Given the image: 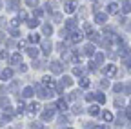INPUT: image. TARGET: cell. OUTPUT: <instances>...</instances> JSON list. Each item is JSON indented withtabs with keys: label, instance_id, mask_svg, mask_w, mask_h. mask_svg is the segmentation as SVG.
I'll return each instance as SVG.
<instances>
[{
	"label": "cell",
	"instance_id": "d590c367",
	"mask_svg": "<svg viewBox=\"0 0 131 129\" xmlns=\"http://www.w3.org/2000/svg\"><path fill=\"white\" fill-rule=\"evenodd\" d=\"M100 87H102V89L109 87V82H107V80H102V82H100Z\"/></svg>",
	"mask_w": 131,
	"mask_h": 129
},
{
	"label": "cell",
	"instance_id": "c3c4849f",
	"mask_svg": "<svg viewBox=\"0 0 131 129\" xmlns=\"http://www.w3.org/2000/svg\"><path fill=\"white\" fill-rule=\"evenodd\" d=\"M84 31H88V33H91V26H89V24H86V26H84Z\"/></svg>",
	"mask_w": 131,
	"mask_h": 129
},
{
	"label": "cell",
	"instance_id": "5bb4252c",
	"mask_svg": "<svg viewBox=\"0 0 131 129\" xmlns=\"http://www.w3.org/2000/svg\"><path fill=\"white\" fill-rule=\"evenodd\" d=\"M0 76H2V80H9V78L13 76V71H11V69H4Z\"/></svg>",
	"mask_w": 131,
	"mask_h": 129
},
{
	"label": "cell",
	"instance_id": "db71d44e",
	"mask_svg": "<svg viewBox=\"0 0 131 129\" xmlns=\"http://www.w3.org/2000/svg\"><path fill=\"white\" fill-rule=\"evenodd\" d=\"M0 6H2V4H0Z\"/></svg>",
	"mask_w": 131,
	"mask_h": 129
},
{
	"label": "cell",
	"instance_id": "8fae6325",
	"mask_svg": "<svg viewBox=\"0 0 131 129\" xmlns=\"http://www.w3.org/2000/svg\"><path fill=\"white\" fill-rule=\"evenodd\" d=\"M88 113H89L91 116H98V115H100V107H98V105H91L88 109Z\"/></svg>",
	"mask_w": 131,
	"mask_h": 129
},
{
	"label": "cell",
	"instance_id": "60d3db41",
	"mask_svg": "<svg viewBox=\"0 0 131 129\" xmlns=\"http://www.w3.org/2000/svg\"><path fill=\"white\" fill-rule=\"evenodd\" d=\"M7 58V53L6 51H0V60H6Z\"/></svg>",
	"mask_w": 131,
	"mask_h": 129
},
{
	"label": "cell",
	"instance_id": "7402d4cb",
	"mask_svg": "<svg viewBox=\"0 0 131 129\" xmlns=\"http://www.w3.org/2000/svg\"><path fill=\"white\" fill-rule=\"evenodd\" d=\"M95 62L96 64H102L104 62V55L102 53H95Z\"/></svg>",
	"mask_w": 131,
	"mask_h": 129
},
{
	"label": "cell",
	"instance_id": "b9f144b4",
	"mask_svg": "<svg viewBox=\"0 0 131 129\" xmlns=\"http://www.w3.org/2000/svg\"><path fill=\"white\" fill-rule=\"evenodd\" d=\"M18 24H20V18H15V20H11V26H15V27L18 26Z\"/></svg>",
	"mask_w": 131,
	"mask_h": 129
},
{
	"label": "cell",
	"instance_id": "cb8c5ba5",
	"mask_svg": "<svg viewBox=\"0 0 131 129\" xmlns=\"http://www.w3.org/2000/svg\"><path fill=\"white\" fill-rule=\"evenodd\" d=\"M96 102H98V104H104V102H106V96H104L102 93H96Z\"/></svg>",
	"mask_w": 131,
	"mask_h": 129
},
{
	"label": "cell",
	"instance_id": "603a6c76",
	"mask_svg": "<svg viewBox=\"0 0 131 129\" xmlns=\"http://www.w3.org/2000/svg\"><path fill=\"white\" fill-rule=\"evenodd\" d=\"M29 42L31 44H38L40 42V37L38 35H29Z\"/></svg>",
	"mask_w": 131,
	"mask_h": 129
},
{
	"label": "cell",
	"instance_id": "816d5d0a",
	"mask_svg": "<svg viewBox=\"0 0 131 129\" xmlns=\"http://www.w3.org/2000/svg\"><path fill=\"white\" fill-rule=\"evenodd\" d=\"M4 40V33H2V31H0V42H2Z\"/></svg>",
	"mask_w": 131,
	"mask_h": 129
},
{
	"label": "cell",
	"instance_id": "484cf974",
	"mask_svg": "<svg viewBox=\"0 0 131 129\" xmlns=\"http://www.w3.org/2000/svg\"><path fill=\"white\" fill-rule=\"evenodd\" d=\"M88 38H89L91 42H98V33H89Z\"/></svg>",
	"mask_w": 131,
	"mask_h": 129
},
{
	"label": "cell",
	"instance_id": "5b68a950",
	"mask_svg": "<svg viewBox=\"0 0 131 129\" xmlns=\"http://www.w3.org/2000/svg\"><path fill=\"white\" fill-rule=\"evenodd\" d=\"M42 86H46V87L51 89V87L55 86V80H53L51 76H44V78H42Z\"/></svg>",
	"mask_w": 131,
	"mask_h": 129
},
{
	"label": "cell",
	"instance_id": "9c48e42d",
	"mask_svg": "<svg viewBox=\"0 0 131 129\" xmlns=\"http://www.w3.org/2000/svg\"><path fill=\"white\" fill-rule=\"evenodd\" d=\"M51 47H53V45H51V42H49V40H44V42H42V51H44L46 55L51 53Z\"/></svg>",
	"mask_w": 131,
	"mask_h": 129
},
{
	"label": "cell",
	"instance_id": "836d02e7",
	"mask_svg": "<svg viewBox=\"0 0 131 129\" xmlns=\"http://www.w3.org/2000/svg\"><path fill=\"white\" fill-rule=\"evenodd\" d=\"M0 105H2V107H7V105H9V100H7V98H2V100H0Z\"/></svg>",
	"mask_w": 131,
	"mask_h": 129
},
{
	"label": "cell",
	"instance_id": "d6986e66",
	"mask_svg": "<svg viewBox=\"0 0 131 129\" xmlns=\"http://www.w3.org/2000/svg\"><path fill=\"white\" fill-rule=\"evenodd\" d=\"M38 24H40V22H38L37 18H29V20H27V26H29L31 29H33V27H37Z\"/></svg>",
	"mask_w": 131,
	"mask_h": 129
},
{
	"label": "cell",
	"instance_id": "3957f363",
	"mask_svg": "<svg viewBox=\"0 0 131 129\" xmlns=\"http://www.w3.org/2000/svg\"><path fill=\"white\" fill-rule=\"evenodd\" d=\"M104 75H106V76H115V75H117V66H113V64L106 66V67H104Z\"/></svg>",
	"mask_w": 131,
	"mask_h": 129
},
{
	"label": "cell",
	"instance_id": "1f68e13d",
	"mask_svg": "<svg viewBox=\"0 0 131 129\" xmlns=\"http://www.w3.org/2000/svg\"><path fill=\"white\" fill-rule=\"evenodd\" d=\"M26 2H27V6H31V7H37V2H38V0H26Z\"/></svg>",
	"mask_w": 131,
	"mask_h": 129
},
{
	"label": "cell",
	"instance_id": "ac0fdd59",
	"mask_svg": "<svg viewBox=\"0 0 131 129\" xmlns=\"http://www.w3.org/2000/svg\"><path fill=\"white\" fill-rule=\"evenodd\" d=\"M9 9H13V11H16V9H20V2H18V0H13V2L9 4Z\"/></svg>",
	"mask_w": 131,
	"mask_h": 129
},
{
	"label": "cell",
	"instance_id": "d4e9b609",
	"mask_svg": "<svg viewBox=\"0 0 131 129\" xmlns=\"http://www.w3.org/2000/svg\"><path fill=\"white\" fill-rule=\"evenodd\" d=\"M80 87H84V89L89 87V80L88 78H80Z\"/></svg>",
	"mask_w": 131,
	"mask_h": 129
},
{
	"label": "cell",
	"instance_id": "2e32d148",
	"mask_svg": "<svg viewBox=\"0 0 131 129\" xmlns=\"http://www.w3.org/2000/svg\"><path fill=\"white\" fill-rule=\"evenodd\" d=\"M22 96H24V98H31V96H33V87H26L22 91Z\"/></svg>",
	"mask_w": 131,
	"mask_h": 129
},
{
	"label": "cell",
	"instance_id": "ba28073f",
	"mask_svg": "<svg viewBox=\"0 0 131 129\" xmlns=\"http://www.w3.org/2000/svg\"><path fill=\"white\" fill-rule=\"evenodd\" d=\"M51 71H53L55 75L62 73V64H60V62H51Z\"/></svg>",
	"mask_w": 131,
	"mask_h": 129
},
{
	"label": "cell",
	"instance_id": "f1b7e54d",
	"mask_svg": "<svg viewBox=\"0 0 131 129\" xmlns=\"http://www.w3.org/2000/svg\"><path fill=\"white\" fill-rule=\"evenodd\" d=\"M73 73H75L77 76H82V75H84V69H82V67H75V69H73Z\"/></svg>",
	"mask_w": 131,
	"mask_h": 129
},
{
	"label": "cell",
	"instance_id": "8992f818",
	"mask_svg": "<svg viewBox=\"0 0 131 129\" xmlns=\"http://www.w3.org/2000/svg\"><path fill=\"white\" fill-rule=\"evenodd\" d=\"M107 13H109V15H117V13H118V4H117V2H111V4L107 6Z\"/></svg>",
	"mask_w": 131,
	"mask_h": 129
},
{
	"label": "cell",
	"instance_id": "e575fe53",
	"mask_svg": "<svg viewBox=\"0 0 131 129\" xmlns=\"http://www.w3.org/2000/svg\"><path fill=\"white\" fill-rule=\"evenodd\" d=\"M131 11V4H126L124 7H122V13H129Z\"/></svg>",
	"mask_w": 131,
	"mask_h": 129
},
{
	"label": "cell",
	"instance_id": "7c38bea8",
	"mask_svg": "<svg viewBox=\"0 0 131 129\" xmlns=\"http://www.w3.org/2000/svg\"><path fill=\"white\" fill-rule=\"evenodd\" d=\"M11 64H13V66H18V64H22V56H20L18 53H15V55L11 56Z\"/></svg>",
	"mask_w": 131,
	"mask_h": 129
},
{
	"label": "cell",
	"instance_id": "4316f807",
	"mask_svg": "<svg viewBox=\"0 0 131 129\" xmlns=\"http://www.w3.org/2000/svg\"><path fill=\"white\" fill-rule=\"evenodd\" d=\"M62 82H64L66 86H71V84H73V78H71V76H64V78H62Z\"/></svg>",
	"mask_w": 131,
	"mask_h": 129
},
{
	"label": "cell",
	"instance_id": "7dc6e473",
	"mask_svg": "<svg viewBox=\"0 0 131 129\" xmlns=\"http://www.w3.org/2000/svg\"><path fill=\"white\" fill-rule=\"evenodd\" d=\"M58 122H60V124H68V116H62Z\"/></svg>",
	"mask_w": 131,
	"mask_h": 129
},
{
	"label": "cell",
	"instance_id": "bcb514c9",
	"mask_svg": "<svg viewBox=\"0 0 131 129\" xmlns=\"http://www.w3.org/2000/svg\"><path fill=\"white\" fill-rule=\"evenodd\" d=\"M18 18H20V20H24V18H26V13H24V11H20V13H18Z\"/></svg>",
	"mask_w": 131,
	"mask_h": 129
},
{
	"label": "cell",
	"instance_id": "f6af8a7d",
	"mask_svg": "<svg viewBox=\"0 0 131 129\" xmlns=\"http://www.w3.org/2000/svg\"><path fill=\"white\" fill-rule=\"evenodd\" d=\"M11 37H18V29H11Z\"/></svg>",
	"mask_w": 131,
	"mask_h": 129
},
{
	"label": "cell",
	"instance_id": "9a60e30c",
	"mask_svg": "<svg viewBox=\"0 0 131 129\" xmlns=\"http://www.w3.org/2000/svg\"><path fill=\"white\" fill-rule=\"evenodd\" d=\"M84 53H86V55H95V45H93V44H88V45L84 47Z\"/></svg>",
	"mask_w": 131,
	"mask_h": 129
},
{
	"label": "cell",
	"instance_id": "52a82bcc",
	"mask_svg": "<svg viewBox=\"0 0 131 129\" xmlns=\"http://www.w3.org/2000/svg\"><path fill=\"white\" fill-rule=\"evenodd\" d=\"M82 38H84V33H82V31H75V33L71 35V42H75V44L80 42Z\"/></svg>",
	"mask_w": 131,
	"mask_h": 129
},
{
	"label": "cell",
	"instance_id": "44dd1931",
	"mask_svg": "<svg viewBox=\"0 0 131 129\" xmlns=\"http://www.w3.org/2000/svg\"><path fill=\"white\" fill-rule=\"evenodd\" d=\"M57 105H58V109H60V111H66V109H68V102H66V100H58V104H57Z\"/></svg>",
	"mask_w": 131,
	"mask_h": 129
},
{
	"label": "cell",
	"instance_id": "e0dca14e",
	"mask_svg": "<svg viewBox=\"0 0 131 129\" xmlns=\"http://www.w3.org/2000/svg\"><path fill=\"white\" fill-rule=\"evenodd\" d=\"M42 31H44V35H51L53 33V27L49 26V24H44L42 26Z\"/></svg>",
	"mask_w": 131,
	"mask_h": 129
},
{
	"label": "cell",
	"instance_id": "ab89813d",
	"mask_svg": "<svg viewBox=\"0 0 131 129\" xmlns=\"http://www.w3.org/2000/svg\"><path fill=\"white\" fill-rule=\"evenodd\" d=\"M18 69H20V73H26V71H27V66H24V64H20V66H18Z\"/></svg>",
	"mask_w": 131,
	"mask_h": 129
},
{
	"label": "cell",
	"instance_id": "7a4b0ae2",
	"mask_svg": "<svg viewBox=\"0 0 131 129\" xmlns=\"http://www.w3.org/2000/svg\"><path fill=\"white\" fill-rule=\"evenodd\" d=\"M75 9H77V2H75V0H68V2L64 4V11L66 13H75Z\"/></svg>",
	"mask_w": 131,
	"mask_h": 129
},
{
	"label": "cell",
	"instance_id": "f907efd6",
	"mask_svg": "<svg viewBox=\"0 0 131 129\" xmlns=\"http://www.w3.org/2000/svg\"><path fill=\"white\" fill-rule=\"evenodd\" d=\"M126 93H131V84H127V87H126Z\"/></svg>",
	"mask_w": 131,
	"mask_h": 129
},
{
	"label": "cell",
	"instance_id": "d6a6232c",
	"mask_svg": "<svg viewBox=\"0 0 131 129\" xmlns=\"http://www.w3.org/2000/svg\"><path fill=\"white\" fill-rule=\"evenodd\" d=\"M73 113H75V115H80V113H82V107H80V105H75V107H73Z\"/></svg>",
	"mask_w": 131,
	"mask_h": 129
},
{
	"label": "cell",
	"instance_id": "7bdbcfd3",
	"mask_svg": "<svg viewBox=\"0 0 131 129\" xmlns=\"http://www.w3.org/2000/svg\"><path fill=\"white\" fill-rule=\"evenodd\" d=\"M6 24H7V20H6V18H4V17H2V18H0V27H4V26H6Z\"/></svg>",
	"mask_w": 131,
	"mask_h": 129
},
{
	"label": "cell",
	"instance_id": "4fadbf2b",
	"mask_svg": "<svg viewBox=\"0 0 131 129\" xmlns=\"http://www.w3.org/2000/svg\"><path fill=\"white\" fill-rule=\"evenodd\" d=\"M27 55L31 58H37L38 56V49H37V47H27Z\"/></svg>",
	"mask_w": 131,
	"mask_h": 129
},
{
	"label": "cell",
	"instance_id": "6da1fadb",
	"mask_svg": "<svg viewBox=\"0 0 131 129\" xmlns=\"http://www.w3.org/2000/svg\"><path fill=\"white\" fill-rule=\"evenodd\" d=\"M53 115H55V105H47L46 111L42 113V118H44V120H51Z\"/></svg>",
	"mask_w": 131,
	"mask_h": 129
},
{
	"label": "cell",
	"instance_id": "681fc988",
	"mask_svg": "<svg viewBox=\"0 0 131 129\" xmlns=\"http://www.w3.org/2000/svg\"><path fill=\"white\" fill-rule=\"evenodd\" d=\"M126 116H127V118H131V107H129V109H126Z\"/></svg>",
	"mask_w": 131,
	"mask_h": 129
},
{
	"label": "cell",
	"instance_id": "277c9868",
	"mask_svg": "<svg viewBox=\"0 0 131 129\" xmlns=\"http://www.w3.org/2000/svg\"><path fill=\"white\" fill-rule=\"evenodd\" d=\"M106 20H107V15L106 13H96L95 15V22L96 24H106Z\"/></svg>",
	"mask_w": 131,
	"mask_h": 129
},
{
	"label": "cell",
	"instance_id": "f35d334b",
	"mask_svg": "<svg viewBox=\"0 0 131 129\" xmlns=\"http://www.w3.org/2000/svg\"><path fill=\"white\" fill-rule=\"evenodd\" d=\"M113 89H115V93H120V91H122V84H117Z\"/></svg>",
	"mask_w": 131,
	"mask_h": 129
},
{
	"label": "cell",
	"instance_id": "74e56055",
	"mask_svg": "<svg viewBox=\"0 0 131 129\" xmlns=\"http://www.w3.org/2000/svg\"><path fill=\"white\" fill-rule=\"evenodd\" d=\"M89 69L91 71H96V62H89Z\"/></svg>",
	"mask_w": 131,
	"mask_h": 129
},
{
	"label": "cell",
	"instance_id": "ffe728a7",
	"mask_svg": "<svg viewBox=\"0 0 131 129\" xmlns=\"http://www.w3.org/2000/svg\"><path fill=\"white\" fill-rule=\"evenodd\" d=\"M102 118H104L106 122H111V120H113V115H111L109 111H104V113H102Z\"/></svg>",
	"mask_w": 131,
	"mask_h": 129
},
{
	"label": "cell",
	"instance_id": "f5cc1de1",
	"mask_svg": "<svg viewBox=\"0 0 131 129\" xmlns=\"http://www.w3.org/2000/svg\"><path fill=\"white\" fill-rule=\"evenodd\" d=\"M95 129H106V127H102V125H96V127H95Z\"/></svg>",
	"mask_w": 131,
	"mask_h": 129
},
{
	"label": "cell",
	"instance_id": "8d00e7d4",
	"mask_svg": "<svg viewBox=\"0 0 131 129\" xmlns=\"http://www.w3.org/2000/svg\"><path fill=\"white\" fill-rule=\"evenodd\" d=\"M115 105H117V107L124 105V100H122V98H117V100H115Z\"/></svg>",
	"mask_w": 131,
	"mask_h": 129
},
{
	"label": "cell",
	"instance_id": "ee69618b",
	"mask_svg": "<svg viewBox=\"0 0 131 129\" xmlns=\"http://www.w3.org/2000/svg\"><path fill=\"white\" fill-rule=\"evenodd\" d=\"M16 111H18V113H22V111H24V104H22V102L18 104V107H16Z\"/></svg>",
	"mask_w": 131,
	"mask_h": 129
},
{
	"label": "cell",
	"instance_id": "30bf717a",
	"mask_svg": "<svg viewBox=\"0 0 131 129\" xmlns=\"http://www.w3.org/2000/svg\"><path fill=\"white\" fill-rule=\"evenodd\" d=\"M27 109H29V111H27L29 115H35V113H38V111H40V104H38V102H35V104H31Z\"/></svg>",
	"mask_w": 131,
	"mask_h": 129
},
{
	"label": "cell",
	"instance_id": "f546056e",
	"mask_svg": "<svg viewBox=\"0 0 131 129\" xmlns=\"http://www.w3.org/2000/svg\"><path fill=\"white\" fill-rule=\"evenodd\" d=\"M86 100H88V102H93V100H96V93H91V95H88V96H86Z\"/></svg>",
	"mask_w": 131,
	"mask_h": 129
},
{
	"label": "cell",
	"instance_id": "4dcf8cb0",
	"mask_svg": "<svg viewBox=\"0 0 131 129\" xmlns=\"http://www.w3.org/2000/svg\"><path fill=\"white\" fill-rule=\"evenodd\" d=\"M124 64L127 66V69L131 71V56H126V58H124Z\"/></svg>",
	"mask_w": 131,
	"mask_h": 129
},
{
	"label": "cell",
	"instance_id": "83f0119b",
	"mask_svg": "<svg viewBox=\"0 0 131 129\" xmlns=\"http://www.w3.org/2000/svg\"><path fill=\"white\" fill-rule=\"evenodd\" d=\"M66 29H75V20H68V22H66Z\"/></svg>",
	"mask_w": 131,
	"mask_h": 129
}]
</instances>
